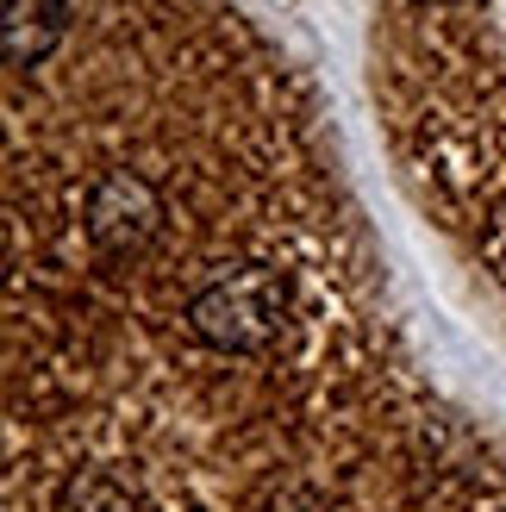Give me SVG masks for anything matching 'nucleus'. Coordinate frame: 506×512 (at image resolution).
<instances>
[{"label": "nucleus", "mask_w": 506, "mask_h": 512, "mask_svg": "<svg viewBox=\"0 0 506 512\" xmlns=\"http://www.w3.org/2000/svg\"><path fill=\"white\" fill-rule=\"evenodd\" d=\"M69 32V7L63 0H7V63L25 75L38 69Z\"/></svg>", "instance_id": "nucleus-2"}, {"label": "nucleus", "mask_w": 506, "mask_h": 512, "mask_svg": "<svg viewBox=\"0 0 506 512\" xmlns=\"http://www.w3.org/2000/svg\"><path fill=\"white\" fill-rule=\"evenodd\" d=\"M7 512H506V456L325 300L257 344L13 306Z\"/></svg>", "instance_id": "nucleus-1"}]
</instances>
